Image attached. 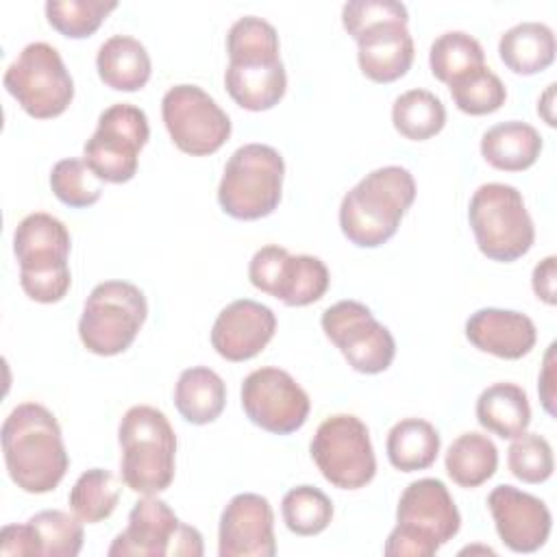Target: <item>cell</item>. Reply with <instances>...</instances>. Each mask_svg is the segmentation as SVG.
<instances>
[{"mask_svg":"<svg viewBox=\"0 0 557 557\" xmlns=\"http://www.w3.org/2000/svg\"><path fill=\"white\" fill-rule=\"evenodd\" d=\"M2 453L11 481L28 494L52 492L70 468L61 426L39 403L17 405L2 422Z\"/></svg>","mask_w":557,"mask_h":557,"instance_id":"cell-1","label":"cell"},{"mask_svg":"<svg viewBox=\"0 0 557 557\" xmlns=\"http://www.w3.org/2000/svg\"><path fill=\"white\" fill-rule=\"evenodd\" d=\"M416 198V181L407 168L385 165L366 174L339 205L344 237L359 248L385 244L400 226Z\"/></svg>","mask_w":557,"mask_h":557,"instance_id":"cell-2","label":"cell"},{"mask_svg":"<svg viewBox=\"0 0 557 557\" xmlns=\"http://www.w3.org/2000/svg\"><path fill=\"white\" fill-rule=\"evenodd\" d=\"M461 527L459 509L440 479H418L405 487L396 507V527L387 535V557H431Z\"/></svg>","mask_w":557,"mask_h":557,"instance_id":"cell-3","label":"cell"},{"mask_svg":"<svg viewBox=\"0 0 557 557\" xmlns=\"http://www.w3.org/2000/svg\"><path fill=\"white\" fill-rule=\"evenodd\" d=\"M70 248V231L50 213L37 211L17 224L13 252L20 263V285L30 300L52 305L65 298L72 285Z\"/></svg>","mask_w":557,"mask_h":557,"instance_id":"cell-4","label":"cell"},{"mask_svg":"<svg viewBox=\"0 0 557 557\" xmlns=\"http://www.w3.org/2000/svg\"><path fill=\"white\" fill-rule=\"evenodd\" d=\"M122 481L137 494L165 492L174 481L176 435L163 411L150 405L131 407L117 429Z\"/></svg>","mask_w":557,"mask_h":557,"instance_id":"cell-5","label":"cell"},{"mask_svg":"<svg viewBox=\"0 0 557 557\" xmlns=\"http://www.w3.org/2000/svg\"><path fill=\"white\" fill-rule=\"evenodd\" d=\"M285 161L268 144H244L226 161L218 202L235 220H259L270 215L283 191Z\"/></svg>","mask_w":557,"mask_h":557,"instance_id":"cell-6","label":"cell"},{"mask_svg":"<svg viewBox=\"0 0 557 557\" xmlns=\"http://www.w3.org/2000/svg\"><path fill=\"white\" fill-rule=\"evenodd\" d=\"M468 222L479 250L492 261L511 263L524 257L535 239L533 220L513 185H481L470 198Z\"/></svg>","mask_w":557,"mask_h":557,"instance_id":"cell-7","label":"cell"},{"mask_svg":"<svg viewBox=\"0 0 557 557\" xmlns=\"http://www.w3.org/2000/svg\"><path fill=\"white\" fill-rule=\"evenodd\" d=\"M146 315L148 302L137 285L128 281H104L85 300L78 337L89 352L113 357L135 342Z\"/></svg>","mask_w":557,"mask_h":557,"instance_id":"cell-8","label":"cell"},{"mask_svg":"<svg viewBox=\"0 0 557 557\" xmlns=\"http://www.w3.org/2000/svg\"><path fill=\"white\" fill-rule=\"evenodd\" d=\"M4 87L35 120L61 115L74 98V81L61 54L46 41L22 48L4 72Z\"/></svg>","mask_w":557,"mask_h":557,"instance_id":"cell-9","label":"cell"},{"mask_svg":"<svg viewBox=\"0 0 557 557\" xmlns=\"http://www.w3.org/2000/svg\"><path fill=\"white\" fill-rule=\"evenodd\" d=\"M109 557H200L202 535L196 527L178 520L157 494L137 500L128 513V524L109 546Z\"/></svg>","mask_w":557,"mask_h":557,"instance_id":"cell-10","label":"cell"},{"mask_svg":"<svg viewBox=\"0 0 557 557\" xmlns=\"http://www.w3.org/2000/svg\"><path fill=\"white\" fill-rule=\"evenodd\" d=\"M309 448L322 476L339 490H359L376 474L370 431L352 413L326 418L318 426Z\"/></svg>","mask_w":557,"mask_h":557,"instance_id":"cell-11","label":"cell"},{"mask_svg":"<svg viewBox=\"0 0 557 557\" xmlns=\"http://www.w3.org/2000/svg\"><path fill=\"white\" fill-rule=\"evenodd\" d=\"M150 137L146 113L128 102L104 109L94 135L83 146L85 163L104 183H126L137 172L139 150Z\"/></svg>","mask_w":557,"mask_h":557,"instance_id":"cell-12","label":"cell"},{"mask_svg":"<svg viewBox=\"0 0 557 557\" xmlns=\"http://www.w3.org/2000/svg\"><path fill=\"white\" fill-rule=\"evenodd\" d=\"M163 124L174 146L191 157L218 152L231 137V120L198 85H174L161 100Z\"/></svg>","mask_w":557,"mask_h":557,"instance_id":"cell-13","label":"cell"},{"mask_svg":"<svg viewBox=\"0 0 557 557\" xmlns=\"http://www.w3.org/2000/svg\"><path fill=\"white\" fill-rule=\"evenodd\" d=\"M320 322L324 335L339 348L352 370L379 374L392 366L396 342L363 302L339 300L324 309Z\"/></svg>","mask_w":557,"mask_h":557,"instance_id":"cell-14","label":"cell"},{"mask_svg":"<svg viewBox=\"0 0 557 557\" xmlns=\"http://www.w3.org/2000/svg\"><path fill=\"white\" fill-rule=\"evenodd\" d=\"M250 283L287 307H307L329 289V268L311 255H289L287 248L268 244L248 263Z\"/></svg>","mask_w":557,"mask_h":557,"instance_id":"cell-15","label":"cell"},{"mask_svg":"<svg viewBox=\"0 0 557 557\" xmlns=\"http://www.w3.org/2000/svg\"><path fill=\"white\" fill-rule=\"evenodd\" d=\"M242 407L252 424L274 435L298 431L311 409L307 392L281 368L252 370L242 383Z\"/></svg>","mask_w":557,"mask_h":557,"instance_id":"cell-16","label":"cell"},{"mask_svg":"<svg viewBox=\"0 0 557 557\" xmlns=\"http://www.w3.org/2000/svg\"><path fill=\"white\" fill-rule=\"evenodd\" d=\"M220 557H272L276 553L274 513L265 496L235 494L220 516Z\"/></svg>","mask_w":557,"mask_h":557,"instance_id":"cell-17","label":"cell"},{"mask_svg":"<svg viewBox=\"0 0 557 557\" xmlns=\"http://www.w3.org/2000/svg\"><path fill=\"white\" fill-rule=\"evenodd\" d=\"M496 533L513 553H535L550 535L553 518L544 500L513 485H496L487 496Z\"/></svg>","mask_w":557,"mask_h":557,"instance_id":"cell-18","label":"cell"},{"mask_svg":"<svg viewBox=\"0 0 557 557\" xmlns=\"http://www.w3.org/2000/svg\"><path fill=\"white\" fill-rule=\"evenodd\" d=\"M274 331L276 315L270 307L239 298L218 313L211 326V346L226 361H246L270 344Z\"/></svg>","mask_w":557,"mask_h":557,"instance_id":"cell-19","label":"cell"},{"mask_svg":"<svg viewBox=\"0 0 557 557\" xmlns=\"http://www.w3.org/2000/svg\"><path fill=\"white\" fill-rule=\"evenodd\" d=\"M468 342L500 359H522L535 346L537 331L529 315L511 309L485 307L466 322Z\"/></svg>","mask_w":557,"mask_h":557,"instance_id":"cell-20","label":"cell"},{"mask_svg":"<svg viewBox=\"0 0 557 557\" xmlns=\"http://www.w3.org/2000/svg\"><path fill=\"white\" fill-rule=\"evenodd\" d=\"M361 72L374 83H394L413 63V39L407 22H383L355 37Z\"/></svg>","mask_w":557,"mask_h":557,"instance_id":"cell-21","label":"cell"},{"mask_svg":"<svg viewBox=\"0 0 557 557\" xmlns=\"http://www.w3.org/2000/svg\"><path fill=\"white\" fill-rule=\"evenodd\" d=\"M224 85L231 98L246 111H268L281 102L287 74L281 59L228 61Z\"/></svg>","mask_w":557,"mask_h":557,"instance_id":"cell-22","label":"cell"},{"mask_svg":"<svg viewBox=\"0 0 557 557\" xmlns=\"http://www.w3.org/2000/svg\"><path fill=\"white\" fill-rule=\"evenodd\" d=\"M96 67L100 81L117 91L141 89L152 72L150 54L146 46L128 35L109 37L96 54Z\"/></svg>","mask_w":557,"mask_h":557,"instance_id":"cell-23","label":"cell"},{"mask_svg":"<svg viewBox=\"0 0 557 557\" xmlns=\"http://www.w3.org/2000/svg\"><path fill=\"white\" fill-rule=\"evenodd\" d=\"M542 152L540 133L518 120L500 122L487 128L481 137L483 159L503 172H522L531 168Z\"/></svg>","mask_w":557,"mask_h":557,"instance_id":"cell-24","label":"cell"},{"mask_svg":"<svg viewBox=\"0 0 557 557\" xmlns=\"http://www.w3.org/2000/svg\"><path fill=\"white\" fill-rule=\"evenodd\" d=\"M476 420L490 433L513 440L531 424V405L527 392L516 383H494L476 398Z\"/></svg>","mask_w":557,"mask_h":557,"instance_id":"cell-25","label":"cell"},{"mask_svg":"<svg viewBox=\"0 0 557 557\" xmlns=\"http://www.w3.org/2000/svg\"><path fill=\"white\" fill-rule=\"evenodd\" d=\"M555 35L542 22H520L498 41L500 61L522 76L544 72L555 61Z\"/></svg>","mask_w":557,"mask_h":557,"instance_id":"cell-26","label":"cell"},{"mask_svg":"<svg viewBox=\"0 0 557 557\" xmlns=\"http://www.w3.org/2000/svg\"><path fill=\"white\" fill-rule=\"evenodd\" d=\"M174 405L191 424H209L220 418L226 405V385L218 372L194 366L181 372L174 387Z\"/></svg>","mask_w":557,"mask_h":557,"instance_id":"cell-27","label":"cell"},{"mask_svg":"<svg viewBox=\"0 0 557 557\" xmlns=\"http://www.w3.org/2000/svg\"><path fill=\"white\" fill-rule=\"evenodd\" d=\"M440 444V433L431 422L422 418H405L389 429L385 450L396 470L416 472L435 463Z\"/></svg>","mask_w":557,"mask_h":557,"instance_id":"cell-28","label":"cell"},{"mask_svg":"<svg viewBox=\"0 0 557 557\" xmlns=\"http://www.w3.org/2000/svg\"><path fill=\"white\" fill-rule=\"evenodd\" d=\"M446 472L461 487H479L498 468V448L487 435L463 433L446 450Z\"/></svg>","mask_w":557,"mask_h":557,"instance_id":"cell-29","label":"cell"},{"mask_svg":"<svg viewBox=\"0 0 557 557\" xmlns=\"http://www.w3.org/2000/svg\"><path fill=\"white\" fill-rule=\"evenodd\" d=\"M392 124L403 137L424 141L444 128L446 109L435 94L426 89H409L394 100Z\"/></svg>","mask_w":557,"mask_h":557,"instance_id":"cell-30","label":"cell"},{"mask_svg":"<svg viewBox=\"0 0 557 557\" xmlns=\"http://www.w3.org/2000/svg\"><path fill=\"white\" fill-rule=\"evenodd\" d=\"M429 65L437 81L450 85L459 76L485 65V52L472 35L463 30H448L431 44Z\"/></svg>","mask_w":557,"mask_h":557,"instance_id":"cell-31","label":"cell"},{"mask_svg":"<svg viewBox=\"0 0 557 557\" xmlns=\"http://www.w3.org/2000/svg\"><path fill=\"white\" fill-rule=\"evenodd\" d=\"M120 503V483L104 468L83 472L70 490L72 511L87 524L107 520Z\"/></svg>","mask_w":557,"mask_h":557,"instance_id":"cell-32","label":"cell"},{"mask_svg":"<svg viewBox=\"0 0 557 557\" xmlns=\"http://www.w3.org/2000/svg\"><path fill=\"white\" fill-rule=\"evenodd\" d=\"M37 557H76L83 548V520L61 509H44L28 520Z\"/></svg>","mask_w":557,"mask_h":557,"instance_id":"cell-33","label":"cell"},{"mask_svg":"<svg viewBox=\"0 0 557 557\" xmlns=\"http://www.w3.org/2000/svg\"><path fill=\"white\" fill-rule=\"evenodd\" d=\"M281 513L292 533L309 537L322 533L331 524L333 503L313 485H296L283 496Z\"/></svg>","mask_w":557,"mask_h":557,"instance_id":"cell-34","label":"cell"},{"mask_svg":"<svg viewBox=\"0 0 557 557\" xmlns=\"http://www.w3.org/2000/svg\"><path fill=\"white\" fill-rule=\"evenodd\" d=\"M115 7V0H48L46 17L63 37L85 39L100 28Z\"/></svg>","mask_w":557,"mask_h":557,"instance_id":"cell-35","label":"cell"},{"mask_svg":"<svg viewBox=\"0 0 557 557\" xmlns=\"http://www.w3.org/2000/svg\"><path fill=\"white\" fill-rule=\"evenodd\" d=\"M448 87L457 109L468 115L494 113L507 100V89L503 81L485 65L459 76Z\"/></svg>","mask_w":557,"mask_h":557,"instance_id":"cell-36","label":"cell"},{"mask_svg":"<svg viewBox=\"0 0 557 557\" xmlns=\"http://www.w3.org/2000/svg\"><path fill=\"white\" fill-rule=\"evenodd\" d=\"M52 194L67 207L83 209L98 202L102 194V181L85 163V159H61L50 172Z\"/></svg>","mask_w":557,"mask_h":557,"instance_id":"cell-37","label":"cell"},{"mask_svg":"<svg viewBox=\"0 0 557 557\" xmlns=\"http://www.w3.org/2000/svg\"><path fill=\"white\" fill-rule=\"evenodd\" d=\"M276 28L257 15H244L228 28L226 52L228 61L281 59Z\"/></svg>","mask_w":557,"mask_h":557,"instance_id":"cell-38","label":"cell"},{"mask_svg":"<svg viewBox=\"0 0 557 557\" xmlns=\"http://www.w3.org/2000/svg\"><path fill=\"white\" fill-rule=\"evenodd\" d=\"M507 466L509 472L524 483H544L555 468L553 448L546 437L524 431L513 437L507 450Z\"/></svg>","mask_w":557,"mask_h":557,"instance_id":"cell-39","label":"cell"},{"mask_svg":"<svg viewBox=\"0 0 557 557\" xmlns=\"http://www.w3.org/2000/svg\"><path fill=\"white\" fill-rule=\"evenodd\" d=\"M383 22H409L407 7L396 0H350L342 7V24L352 39Z\"/></svg>","mask_w":557,"mask_h":557,"instance_id":"cell-40","label":"cell"},{"mask_svg":"<svg viewBox=\"0 0 557 557\" xmlns=\"http://www.w3.org/2000/svg\"><path fill=\"white\" fill-rule=\"evenodd\" d=\"M0 555H37L35 535H33L28 522L2 527Z\"/></svg>","mask_w":557,"mask_h":557,"instance_id":"cell-41","label":"cell"},{"mask_svg":"<svg viewBox=\"0 0 557 557\" xmlns=\"http://www.w3.org/2000/svg\"><path fill=\"white\" fill-rule=\"evenodd\" d=\"M555 257H546L542 259L535 270H533V292L540 300H544L546 305H555L557 298H555Z\"/></svg>","mask_w":557,"mask_h":557,"instance_id":"cell-42","label":"cell"},{"mask_svg":"<svg viewBox=\"0 0 557 557\" xmlns=\"http://www.w3.org/2000/svg\"><path fill=\"white\" fill-rule=\"evenodd\" d=\"M540 398L548 416H555V342L544 357V370L540 374Z\"/></svg>","mask_w":557,"mask_h":557,"instance_id":"cell-43","label":"cell"}]
</instances>
